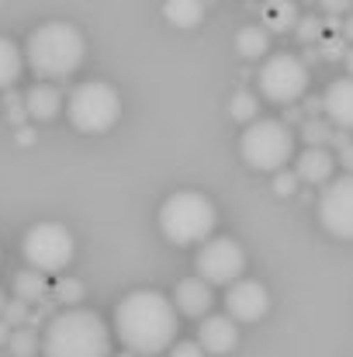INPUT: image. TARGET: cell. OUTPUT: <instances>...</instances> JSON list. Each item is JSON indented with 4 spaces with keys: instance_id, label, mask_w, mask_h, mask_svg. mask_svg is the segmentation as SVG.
I'll return each instance as SVG.
<instances>
[{
    "instance_id": "2e32d148",
    "label": "cell",
    "mask_w": 353,
    "mask_h": 357,
    "mask_svg": "<svg viewBox=\"0 0 353 357\" xmlns=\"http://www.w3.org/2000/svg\"><path fill=\"white\" fill-rule=\"evenodd\" d=\"M63 112V91L56 84H35L24 94V115L35 121H52Z\"/></svg>"
},
{
    "instance_id": "4316f807",
    "label": "cell",
    "mask_w": 353,
    "mask_h": 357,
    "mask_svg": "<svg viewBox=\"0 0 353 357\" xmlns=\"http://www.w3.org/2000/svg\"><path fill=\"white\" fill-rule=\"evenodd\" d=\"M256 112H260V105H256V98H253L249 91H239L233 98V119L235 121H256Z\"/></svg>"
},
{
    "instance_id": "30bf717a",
    "label": "cell",
    "mask_w": 353,
    "mask_h": 357,
    "mask_svg": "<svg viewBox=\"0 0 353 357\" xmlns=\"http://www.w3.org/2000/svg\"><path fill=\"white\" fill-rule=\"evenodd\" d=\"M319 222L329 236L353 239V174L326 184V191L319 195Z\"/></svg>"
},
{
    "instance_id": "4fadbf2b",
    "label": "cell",
    "mask_w": 353,
    "mask_h": 357,
    "mask_svg": "<svg viewBox=\"0 0 353 357\" xmlns=\"http://www.w3.org/2000/svg\"><path fill=\"white\" fill-rule=\"evenodd\" d=\"M235 344H239V326H235L229 316H205L201 319V330H198V347L205 354H233Z\"/></svg>"
},
{
    "instance_id": "8d00e7d4",
    "label": "cell",
    "mask_w": 353,
    "mask_h": 357,
    "mask_svg": "<svg viewBox=\"0 0 353 357\" xmlns=\"http://www.w3.org/2000/svg\"><path fill=\"white\" fill-rule=\"evenodd\" d=\"M343 63H347V73H350V77H353V45H350V49H347V56H343Z\"/></svg>"
},
{
    "instance_id": "603a6c76",
    "label": "cell",
    "mask_w": 353,
    "mask_h": 357,
    "mask_svg": "<svg viewBox=\"0 0 353 357\" xmlns=\"http://www.w3.org/2000/svg\"><path fill=\"white\" fill-rule=\"evenodd\" d=\"M84 295H87V288H84V281H77V278H59V281L52 284V298L63 302V305H70V309H77V302H84Z\"/></svg>"
},
{
    "instance_id": "ac0fdd59",
    "label": "cell",
    "mask_w": 353,
    "mask_h": 357,
    "mask_svg": "<svg viewBox=\"0 0 353 357\" xmlns=\"http://www.w3.org/2000/svg\"><path fill=\"white\" fill-rule=\"evenodd\" d=\"M260 17H263V31L270 35V31H291L295 24H298V7H295V0H263V7H260Z\"/></svg>"
},
{
    "instance_id": "f1b7e54d",
    "label": "cell",
    "mask_w": 353,
    "mask_h": 357,
    "mask_svg": "<svg viewBox=\"0 0 353 357\" xmlns=\"http://www.w3.org/2000/svg\"><path fill=\"white\" fill-rule=\"evenodd\" d=\"M322 35H326V28H322V21H319V17H301V21H298V38H301L305 45L319 42Z\"/></svg>"
},
{
    "instance_id": "d6a6232c",
    "label": "cell",
    "mask_w": 353,
    "mask_h": 357,
    "mask_svg": "<svg viewBox=\"0 0 353 357\" xmlns=\"http://www.w3.org/2000/svg\"><path fill=\"white\" fill-rule=\"evenodd\" d=\"M21 146H28V142H35V128H28V125H17V135H14Z\"/></svg>"
},
{
    "instance_id": "83f0119b",
    "label": "cell",
    "mask_w": 353,
    "mask_h": 357,
    "mask_svg": "<svg viewBox=\"0 0 353 357\" xmlns=\"http://www.w3.org/2000/svg\"><path fill=\"white\" fill-rule=\"evenodd\" d=\"M333 142H336V163L347 174H353V139L347 132H333Z\"/></svg>"
},
{
    "instance_id": "5bb4252c",
    "label": "cell",
    "mask_w": 353,
    "mask_h": 357,
    "mask_svg": "<svg viewBox=\"0 0 353 357\" xmlns=\"http://www.w3.org/2000/svg\"><path fill=\"white\" fill-rule=\"evenodd\" d=\"M215 295H212V284H205L201 278H184L173 291V309L177 316H191V319H205L208 309H212Z\"/></svg>"
},
{
    "instance_id": "ffe728a7",
    "label": "cell",
    "mask_w": 353,
    "mask_h": 357,
    "mask_svg": "<svg viewBox=\"0 0 353 357\" xmlns=\"http://www.w3.org/2000/svg\"><path fill=\"white\" fill-rule=\"evenodd\" d=\"M21 70H24V56H21V49H17L10 38L0 35V91H10L14 80L21 77Z\"/></svg>"
},
{
    "instance_id": "ba28073f",
    "label": "cell",
    "mask_w": 353,
    "mask_h": 357,
    "mask_svg": "<svg viewBox=\"0 0 353 357\" xmlns=\"http://www.w3.org/2000/svg\"><path fill=\"white\" fill-rule=\"evenodd\" d=\"M260 94L274 105H295L308 91V66L291 52H274L260 66Z\"/></svg>"
},
{
    "instance_id": "484cf974",
    "label": "cell",
    "mask_w": 353,
    "mask_h": 357,
    "mask_svg": "<svg viewBox=\"0 0 353 357\" xmlns=\"http://www.w3.org/2000/svg\"><path fill=\"white\" fill-rule=\"evenodd\" d=\"M0 319L10 326V330H21V326H28V319H31V305H24V302H7L3 305V312H0Z\"/></svg>"
},
{
    "instance_id": "9c48e42d",
    "label": "cell",
    "mask_w": 353,
    "mask_h": 357,
    "mask_svg": "<svg viewBox=\"0 0 353 357\" xmlns=\"http://www.w3.org/2000/svg\"><path fill=\"white\" fill-rule=\"evenodd\" d=\"M246 271V250L233 236H212L198 246L194 257V278L205 284H233Z\"/></svg>"
},
{
    "instance_id": "74e56055",
    "label": "cell",
    "mask_w": 353,
    "mask_h": 357,
    "mask_svg": "<svg viewBox=\"0 0 353 357\" xmlns=\"http://www.w3.org/2000/svg\"><path fill=\"white\" fill-rule=\"evenodd\" d=\"M3 305H7V298H3V291H0V312H3Z\"/></svg>"
},
{
    "instance_id": "8fae6325",
    "label": "cell",
    "mask_w": 353,
    "mask_h": 357,
    "mask_svg": "<svg viewBox=\"0 0 353 357\" xmlns=\"http://www.w3.org/2000/svg\"><path fill=\"white\" fill-rule=\"evenodd\" d=\"M226 309H229L233 323H256L270 309V291L253 278H239L226 291Z\"/></svg>"
},
{
    "instance_id": "6da1fadb",
    "label": "cell",
    "mask_w": 353,
    "mask_h": 357,
    "mask_svg": "<svg viewBox=\"0 0 353 357\" xmlns=\"http://www.w3.org/2000/svg\"><path fill=\"white\" fill-rule=\"evenodd\" d=\"M177 330H180V316L173 302L159 291L139 288L128 291L115 305V333L132 354H163L166 347H173Z\"/></svg>"
},
{
    "instance_id": "8992f818",
    "label": "cell",
    "mask_w": 353,
    "mask_h": 357,
    "mask_svg": "<svg viewBox=\"0 0 353 357\" xmlns=\"http://www.w3.org/2000/svg\"><path fill=\"white\" fill-rule=\"evenodd\" d=\"M239 153L253 170L277 174L295 156V135L281 119H256L246 125L239 139Z\"/></svg>"
},
{
    "instance_id": "44dd1931",
    "label": "cell",
    "mask_w": 353,
    "mask_h": 357,
    "mask_svg": "<svg viewBox=\"0 0 353 357\" xmlns=\"http://www.w3.org/2000/svg\"><path fill=\"white\" fill-rule=\"evenodd\" d=\"M235 49H239V56H246V59H260V56H267V49H270V35H267L260 24H246V28L235 35Z\"/></svg>"
},
{
    "instance_id": "52a82bcc",
    "label": "cell",
    "mask_w": 353,
    "mask_h": 357,
    "mask_svg": "<svg viewBox=\"0 0 353 357\" xmlns=\"http://www.w3.org/2000/svg\"><path fill=\"white\" fill-rule=\"evenodd\" d=\"M21 253L28 260L31 271H42V274H59L70 267L73 253H77V243L73 233L59 222H38L31 226L24 239H21Z\"/></svg>"
},
{
    "instance_id": "7c38bea8",
    "label": "cell",
    "mask_w": 353,
    "mask_h": 357,
    "mask_svg": "<svg viewBox=\"0 0 353 357\" xmlns=\"http://www.w3.org/2000/svg\"><path fill=\"white\" fill-rule=\"evenodd\" d=\"M322 115L336 132H353V77H340L326 87Z\"/></svg>"
},
{
    "instance_id": "cb8c5ba5",
    "label": "cell",
    "mask_w": 353,
    "mask_h": 357,
    "mask_svg": "<svg viewBox=\"0 0 353 357\" xmlns=\"http://www.w3.org/2000/svg\"><path fill=\"white\" fill-rule=\"evenodd\" d=\"M333 125L326 119H308L301 121V139L308 142V146H319V149H326V142H333Z\"/></svg>"
},
{
    "instance_id": "3957f363",
    "label": "cell",
    "mask_w": 353,
    "mask_h": 357,
    "mask_svg": "<svg viewBox=\"0 0 353 357\" xmlns=\"http://www.w3.org/2000/svg\"><path fill=\"white\" fill-rule=\"evenodd\" d=\"M42 357H111V330L94 309H66L45 323Z\"/></svg>"
},
{
    "instance_id": "d590c367",
    "label": "cell",
    "mask_w": 353,
    "mask_h": 357,
    "mask_svg": "<svg viewBox=\"0 0 353 357\" xmlns=\"http://www.w3.org/2000/svg\"><path fill=\"white\" fill-rule=\"evenodd\" d=\"M7 340H10V326L0 319V344H7Z\"/></svg>"
},
{
    "instance_id": "9a60e30c",
    "label": "cell",
    "mask_w": 353,
    "mask_h": 357,
    "mask_svg": "<svg viewBox=\"0 0 353 357\" xmlns=\"http://www.w3.org/2000/svg\"><path fill=\"white\" fill-rule=\"evenodd\" d=\"M333 170H336V156L329 149H319V146H308L295 163V177L305 184H329Z\"/></svg>"
},
{
    "instance_id": "7a4b0ae2",
    "label": "cell",
    "mask_w": 353,
    "mask_h": 357,
    "mask_svg": "<svg viewBox=\"0 0 353 357\" xmlns=\"http://www.w3.org/2000/svg\"><path fill=\"white\" fill-rule=\"evenodd\" d=\"M87 59V38L70 21H45L24 42V63L42 84L73 77Z\"/></svg>"
},
{
    "instance_id": "e0dca14e",
    "label": "cell",
    "mask_w": 353,
    "mask_h": 357,
    "mask_svg": "<svg viewBox=\"0 0 353 357\" xmlns=\"http://www.w3.org/2000/svg\"><path fill=\"white\" fill-rule=\"evenodd\" d=\"M49 291H52L49 274L31 271V267H21V271L14 274V298H17V302L35 305V302H45V298H49Z\"/></svg>"
},
{
    "instance_id": "1f68e13d",
    "label": "cell",
    "mask_w": 353,
    "mask_h": 357,
    "mask_svg": "<svg viewBox=\"0 0 353 357\" xmlns=\"http://www.w3.org/2000/svg\"><path fill=\"white\" fill-rule=\"evenodd\" d=\"M319 3H322V10H326L329 17H340L343 10H350L353 0H319Z\"/></svg>"
},
{
    "instance_id": "836d02e7",
    "label": "cell",
    "mask_w": 353,
    "mask_h": 357,
    "mask_svg": "<svg viewBox=\"0 0 353 357\" xmlns=\"http://www.w3.org/2000/svg\"><path fill=\"white\" fill-rule=\"evenodd\" d=\"M305 112H308V119H319V112H322V98H308V101H305Z\"/></svg>"
},
{
    "instance_id": "d4e9b609",
    "label": "cell",
    "mask_w": 353,
    "mask_h": 357,
    "mask_svg": "<svg viewBox=\"0 0 353 357\" xmlns=\"http://www.w3.org/2000/svg\"><path fill=\"white\" fill-rule=\"evenodd\" d=\"M347 49H350V45H347V38H343L340 31H329V35H322V38H319V49H315V52H322V59H343V56H347Z\"/></svg>"
},
{
    "instance_id": "7402d4cb",
    "label": "cell",
    "mask_w": 353,
    "mask_h": 357,
    "mask_svg": "<svg viewBox=\"0 0 353 357\" xmlns=\"http://www.w3.org/2000/svg\"><path fill=\"white\" fill-rule=\"evenodd\" d=\"M7 347H10V354L14 357H38L42 354V337H38V330L21 326V330H10Z\"/></svg>"
},
{
    "instance_id": "277c9868",
    "label": "cell",
    "mask_w": 353,
    "mask_h": 357,
    "mask_svg": "<svg viewBox=\"0 0 353 357\" xmlns=\"http://www.w3.org/2000/svg\"><path fill=\"white\" fill-rule=\"evenodd\" d=\"M219 222V208L201 191H173L159 205V233L173 246H201L212 239Z\"/></svg>"
},
{
    "instance_id": "f546056e",
    "label": "cell",
    "mask_w": 353,
    "mask_h": 357,
    "mask_svg": "<svg viewBox=\"0 0 353 357\" xmlns=\"http://www.w3.org/2000/svg\"><path fill=\"white\" fill-rule=\"evenodd\" d=\"M295 188H298V177H295L291 170H277V174H274V191H277V195L288 198V195H295Z\"/></svg>"
},
{
    "instance_id": "4dcf8cb0",
    "label": "cell",
    "mask_w": 353,
    "mask_h": 357,
    "mask_svg": "<svg viewBox=\"0 0 353 357\" xmlns=\"http://www.w3.org/2000/svg\"><path fill=\"white\" fill-rule=\"evenodd\" d=\"M170 357H205V351L198 347V340H180L170 347Z\"/></svg>"
},
{
    "instance_id": "e575fe53",
    "label": "cell",
    "mask_w": 353,
    "mask_h": 357,
    "mask_svg": "<svg viewBox=\"0 0 353 357\" xmlns=\"http://www.w3.org/2000/svg\"><path fill=\"white\" fill-rule=\"evenodd\" d=\"M340 35L347 38V45H353V17H347V21L340 24Z\"/></svg>"
},
{
    "instance_id": "5b68a950",
    "label": "cell",
    "mask_w": 353,
    "mask_h": 357,
    "mask_svg": "<svg viewBox=\"0 0 353 357\" xmlns=\"http://www.w3.org/2000/svg\"><path fill=\"white\" fill-rule=\"evenodd\" d=\"M63 108H66V119L77 132L101 135V132L115 128L121 119V94L108 80H84L70 91Z\"/></svg>"
},
{
    "instance_id": "d6986e66",
    "label": "cell",
    "mask_w": 353,
    "mask_h": 357,
    "mask_svg": "<svg viewBox=\"0 0 353 357\" xmlns=\"http://www.w3.org/2000/svg\"><path fill=\"white\" fill-rule=\"evenodd\" d=\"M163 17L173 28H198L205 21V0H163Z\"/></svg>"
}]
</instances>
